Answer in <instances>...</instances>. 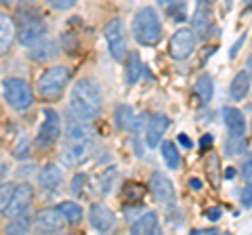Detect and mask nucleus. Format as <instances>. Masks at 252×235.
Here are the masks:
<instances>
[{
	"mask_svg": "<svg viewBox=\"0 0 252 235\" xmlns=\"http://www.w3.org/2000/svg\"><path fill=\"white\" fill-rule=\"evenodd\" d=\"M168 128V118L164 114H156L149 118L147 124V132H145V141L149 147H158L160 145V139L164 137V132Z\"/></svg>",
	"mask_w": 252,
	"mask_h": 235,
	"instance_id": "dca6fc26",
	"label": "nucleus"
},
{
	"mask_svg": "<svg viewBox=\"0 0 252 235\" xmlns=\"http://www.w3.org/2000/svg\"><path fill=\"white\" fill-rule=\"evenodd\" d=\"M206 168H208V175H210V181L212 185H219V158L215 153H210V158L206 160Z\"/></svg>",
	"mask_w": 252,
	"mask_h": 235,
	"instance_id": "7c9ffc66",
	"label": "nucleus"
},
{
	"mask_svg": "<svg viewBox=\"0 0 252 235\" xmlns=\"http://www.w3.org/2000/svg\"><path fill=\"white\" fill-rule=\"evenodd\" d=\"M116 168H112V170H107L103 176H101V193H109L112 191V187H114V181H116Z\"/></svg>",
	"mask_w": 252,
	"mask_h": 235,
	"instance_id": "2f4dec72",
	"label": "nucleus"
},
{
	"mask_svg": "<svg viewBox=\"0 0 252 235\" xmlns=\"http://www.w3.org/2000/svg\"><path fill=\"white\" fill-rule=\"evenodd\" d=\"M175 2H179V0H158V4H160V6H166V9H168V6H172Z\"/></svg>",
	"mask_w": 252,
	"mask_h": 235,
	"instance_id": "ea45409f",
	"label": "nucleus"
},
{
	"mask_svg": "<svg viewBox=\"0 0 252 235\" xmlns=\"http://www.w3.org/2000/svg\"><path fill=\"white\" fill-rule=\"evenodd\" d=\"M89 223L94 231L107 233L116 227V216L105 204H93L91 210H89Z\"/></svg>",
	"mask_w": 252,
	"mask_h": 235,
	"instance_id": "f8f14e48",
	"label": "nucleus"
},
{
	"mask_svg": "<svg viewBox=\"0 0 252 235\" xmlns=\"http://www.w3.org/2000/svg\"><path fill=\"white\" fill-rule=\"evenodd\" d=\"M223 122L229 130V137H246V120H244V114L238 107H225Z\"/></svg>",
	"mask_w": 252,
	"mask_h": 235,
	"instance_id": "2eb2a0df",
	"label": "nucleus"
},
{
	"mask_svg": "<svg viewBox=\"0 0 252 235\" xmlns=\"http://www.w3.org/2000/svg\"><path fill=\"white\" fill-rule=\"evenodd\" d=\"M15 36H17V28H15L13 19L9 15L0 13V57L11 51V46L15 42Z\"/></svg>",
	"mask_w": 252,
	"mask_h": 235,
	"instance_id": "f3484780",
	"label": "nucleus"
},
{
	"mask_svg": "<svg viewBox=\"0 0 252 235\" xmlns=\"http://www.w3.org/2000/svg\"><path fill=\"white\" fill-rule=\"evenodd\" d=\"M160 151H162V158L166 162V166L170 170H179L181 168V155H179V149L172 141H164L160 145Z\"/></svg>",
	"mask_w": 252,
	"mask_h": 235,
	"instance_id": "b1692460",
	"label": "nucleus"
},
{
	"mask_svg": "<svg viewBox=\"0 0 252 235\" xmlns=\"http://www.w3.org/2000/svg\"><path fill=\"white\" fill-rule=\"evenodd\" d=\"M225 147L229 149L231 155L246 151V137H229V141L225 143Z\"/></svg>",
	"mask_w": 252,
	"mask_h": 235,
	"instance_id": "c756f323",
	"label": "nucleus"
},
{
	"mask_svg": "<svg viewBox=\"0 0 252 235\" xmlns=\"http://www.w3.org/2000/svg\"><path fill=\"white\" fill-rule=\"evenodd\" d=\"M240 172H242V176L246 178V181H252V158H248V160H244V164H242V168H240Z\"/></svg>",
	"mask_w": 252,
	"mask_h": 235,
	"instance_id": "f704fd0d",
	"label": "nucleus"
},
{
	"mask_svg": "<svg viewBox=\"0 0 252 235\" xmlns=\"http://www.w3.org/2000/svg\"><path fill=\"white\" fill-rule=\"evenodd\" d=\"M141 74H143V63H141V57L137 53H130L128 61H126V84L139 82Z\"/></svg>",
	"mask_w": 252,
	"mask_h": 235,
	"instance_id": "393cba45",
	"label": "nucleus"
},
{
	"mask_svg": "<svg viewBox=\"0 0 252 235\" xmlns=\"http://www.w3.org/2000/svg\"><path fill=\"white\" fill-rule=\"evenodd\" d=\"M72 193L78 195V198H86V193H89V176L76 175L72 178Z\"/></svg>",
	"mask_w": 252,
	"mask_h": 235,
	"instance_id": "cd10ccee",
	"label": "nucleus"
},
{
	"mask_svg": "<svg viewBox=\"0 0 252 235\" xmlns=\"http://www.w3.org/2000/svg\"><path fill=\"white\" fill-rule=\"evenodd\" d=\"M200 2H204V4H210V6H212V2H215V0H200Z\"/></svg>",
	"mask_w": 252,
	"mask_h": 235,
	"instance_id": "49530a36",
	"label": "nucleus"
},
{
	"mask_svg": "<svg viewBox=\"0 0 252 235\" xmlns=\"http://www.w3.org/2000/svg\"><path fill=\"white\" fill-rule=\"evenodd\" d=\"M57 208L61 210V214L65 216L67 225H80L82 223L84 210H82L80 204H76V202H61Z\"/></svg>",
	"mask_w": 252,
	"mask_h": 235,
	"instance_id": "5701e85b",
	"label": "nucleus"
},
{
	"mask_svg": "<svg viewBox=\"0 0 252 235\" xmlns=\"http://www.w3.org/2000/svg\"><path fill=\"white\" fill-rule=\"evenodd\" d=\"M246 72L250 74V78H252V55L248 57V61H246Z\"/></svg>",
	"mask_w": 252,
	"mask_h": 235,
	"instance_id": "79ce46f5",
	"label": "nucleus"
},
{
	"mask_svg": "<svg viewBox=\"0 0 252 235\" xmlns=\"http://www.w3.org/2000/svg\"><path fill=\"white\" fill-rule=\"evenodd\" d=\"M195 44H198V38H195L193 29H187V28H181L177 29L170 38V55L172 59L177 61H183L187 59L189 55L195 51Z\"/></svg>",
	"mask_w": 252,
	"mask_h": 235,
	"instance_id": "6e6552de",
	"label": "nucleus"
},
{
	"mask_svg": "<svg viewBox=\"0 0 252 235\" xmlns=\"http://www.w3.org/2000/svg\"><path fill=\"white\" fill-rule=\"evenodd\" d=\"M244 40H246V34H244V36H240V40L233 44V49H231V57H235V55H238V51H240V46L244 44Z\"/></svg>",
	"mask_w": 252,
	"mask_h": 235,
	"instance_id": "e433bc0d",
	"label": "nucleus"
},
{
	"mask_svg": "<svg viewBox=\"0 0 252 235\" xmlns=\"http://www.w3.org/2000/svg\"><path fill=\"white\" fill-rule=\"evenodd\" d=\"M0 4H4V6H11V4H15V0H0Z\"/></svg>",
	"mask_w": 252,
	"mask_h": 235,
	"instance_id": "c03bdc74",
	"label": "nucleus"
},
{
	"mask_svg": "<svg viewBox=\"0 0 252 235\" xmlns=\"http://www.w3.org/2000/svg\"><path fill=\"white\" fill-rule=\"evenodd\" d=\"M55 53H57V44L49 40V38H40L38 42L28 46V55H30V59H34V61H46V59L55 57Z\"/></svg>",
	"mask_w": 252,
	"mask_h": 235,
	"instance_id": "aec40b11",
	"label": "nucleus"
},
{
	"mask_svg": "<svg viewBox=\"0 0 252 235\" xmlns=\"http://www.w3.org/2000/svg\"><path fill=\"white\" fill-rule=\"evenodd\" d=\"M2 95L15 112H26L34 105V90L21 78H6L2 82Z\"/></svg>",
	"mask_w": 252,
	"mask_h": 235,
	"instance_id": "7ed1b4c3",
	"label": "nucleus"
},
{
	"mask_svg": "<svg viewBox=\"0 0 252 235\" xmlns=\"http://www.w3.org/2000/svg\"><path fill=\"white\" fill-rule=\"evenodd\" d=\"M32 202H34V189H32V185H30V183H19V185H15L11 204H9V208L4 210L6 218H15V216L28 214Z\"/></svg>",
	"mask_w": 252,
	"mask_h": 235,
	"instance_id": "1a4fd4ad",
	"label": "nucleus"
},
{
	"mask_svg": "<svg viewBox=\"0 0 252 235\" xmlns=\"http://www.w3.org/2000/svg\"><path fill=\"white\" fill-rule=\"evenodd\" d=\"M91 147H93V141H82V143H65L61 151V158L65 164L74 166V164H80L82 160L89 158L91 153Z\"/></svg>",
	"mask_w": 252,
	"mask_h": 235,
	"instance_id": "4468645a",
	"label": "nucleus"
},
{
	"mask_svg": "<svg viewBox=\"0 0 252 235\" xmlns=\"http://www.w3.org/2000/svg\"><path fill=\"white\" fill-rule=\"evenodd\" d=\"M242 206L252 208V181L244 187V191H242Z\"/></svg>",
	"mask_w": 252,
	"mask_h": 235,
	"instance_id": "72a5a7b5",
	"label": "nucleus"
},
{
	"mask_svg": "<svg viewBox=\"0 0 252 235\" xmlns=\"http://www.w3.org/2000/svg\"><path fill=\"white\" fill-rule=\"evenodd\" d=\"M250 92V74L248 72H238L233 76L231 86H229V95L233 101H244Z\"/></svg>",
	"mask_w": 252,
	"mask_h": 235,
	"instance_id": "412c9836",
	"label": "nucleus"
},
{
	"mask_svg": "<svg viewBox=\"0 0 252 235\" xmlns=\"http://www.w3.org/2000/svg\"><path fill=\"white\" fill-rule=\"evenodd\" d=\"M200 145H202V147H208V145H212V137H204V139L200 141Z\"/></svg>",
	"mask_w": 252,
	"mask_h": 235,
	"instance_id": "a19ab883",
	"label": "nucleus"
},
{
	"mask_svg": "<svg viewBox=\"0 0 252 235\" xmlns=\"http://www.w3.org/2000/svg\"><path fill=\"white\" fill-rule=\"evenodd\" d=\"M32 227H34V221L28 216V214H21V216H15L11 218V223L6 225V233H13V235H21V233H28Z\"/></svg>",
	"mask_w": 252,
	"mask_h": 235,
	"instance_id": "bb28decb",
	"label": "nucleus"
},
{
	"mask_svg": "<svg viewBox=\"0 0 252 235\" xmlns=\"http://www.w3.org/2000/svg\"><path fill=\"white\" fill-rule=\"evenodd\" d=\"M179 141H181V143H183L185 147H191V143H189V139H187L185 135H181V137H179Z\"/></svg>",
	"mask_w": 252,
	"mask_h": 235,
	"instance_id": "37998d69",
	"label": "nucleus"
},
{
	"mask_svg": "<svg viewBox=\"0 0 252 235\" xmlns=\"http://www.w3.org/2000/svg\"><path fill=\"white\" fill-rule=\"evenodd\" d=\"M231 6H233V0H225V9H227V11H229V9H231Z\"/></svg>",
	"mask_w": 252,
	"mask_h": 235,
	"instance_id": "a18cd8bd",
	"label": "nucleus"
},
{
	"mask_svg": "<svg viewBox=\"0 0 252 235\" xmlns=\"http://www.w3.org/2000/svg\"><path fill=\"white\" fill-rule=\"evenodd\" d=\"M208 233H210V235H219L220 231H219V229H195V231H193V235H208Z\"/></svg>",
	"mask_w": 252,
	"mask_h": 235,
	"instance_id": "4c0bfd02",
	"label": "nucleus"
},
{
	"mask_svg": "<svg viewBox=\"0 0 252 235\" xmlns=\"http://www.w3.org/2000/svg\"><path fill=\"white\" fill-rule=\"evenodd\" d=\"M191 26H193V32H198L200 36H208V34H210V26H212V11H210V4L198 2V6H195V11H193Z\"/></svg>",
	"mask_w": 252,
	"mask_h": 235,
	"instance_id": "6ab92c4d",
	"label": "nucleus"
},
{
	"mask_svg": "<svg viewBox=\"0 0 252 235\" xmlns=\"http://www.w3.org/2000/svg\"><path fill=\"white\" fill-rule=\"evenodd\" d=\"M69 107H72L74 116L82 118V120H94L103 109V97H101L97 82L91 78L78 80L69 95Z\"/></svg>",
	"mask_w": 252,
	"mask_h": 235,
	"instance_id": "f257e3e1",
	"label": "nucleus"
},
{
	"mask_svg": "<svg viewBox=\"0 0 252 235\" xmlns=\"http://www.w3.org/2000/svg\"><path fill=\"white\" fill-rule=\"evenodd\" d=\"M46 32V26L42 17L34 11H21L19 13V19H17V38L23 46H30L38 42L40 38H44Z\"/></svg>",
	"mask_w": 252,
	"mask_h": 235,
	"instance_id": "39448f33",
	"label": "nucleus"
},
{
	"mask_svg": "<svg viewBox=\"0 0 252 235\" xmlns=\"http://www.w3.org/2000/svg\"><path fill=\"white\" fill-rule=\"evenodd\" d=\"M103 36L107 40V51L116 61H122L126 57V28L122 19H112L103 29Z\"/></svg>",
	"mask_w": 252,
	"mask_h": 235,
	"instance_id": "423d86ee",
	"label": "nucleus"
},
{
	"mask_svg": "<svg viewBox=\"0 0 252 235\" xmlns=\"http://www.w3.org/2000/svg\"><path fill=\"white\" fill-rule=\"evenodd\" d=\"M38 183L44 191H59L63 185V172L57 164H46L38 175Z\"/></svg>",
	"mask_w": 252,
	"mask_h": 235,
	"instance_id": "ddd939ff",
	"label": "nucleus"
},
{
	"mask_svg": "<svg viewBox=\"0 0 252 235\" xmlns=\"http://www.w3.org/2000/svg\"><path fill=\"white\" fill-rule=\"evenodd\" d=\"M220 214H223V212H220V208H210V210H206V218H208V221H219Z\"/></svg>",
	"mask_w": 252,
	"mask_h": 235,
	"instance_id": "c9c22d12",
	"label": "nucleus"
},
{
	"mask_svg": "<svg viewBox=\"0 0 252 235\" xmlns=\"http://www.w3.org/2000/svg\"><path fill=\"white\" fill-rule=\"evenodd\" d=\"M193 92H195V97L200 99L202 105H208L212 101V95H215V82H212V76L202 74L198 78V82H195V86H193Z\"/></svg>",
	"mask_w": 252,
	"mask_h": 235,
	"instance_id": "4be33fe9",
	"label": "nucleus"
},
{
	"mask_svg": "<svg viewBox=\"0 0 252 235\" xmlns=\"http://www.w3.org/2000/svg\"><path fill=\"white\" fill-rule=\"evenodd\" d=\"M158 231H160V223H158V214L154 210H147L130 225V233L135 235H156Z\"/></svg>",
	"mask_w": 252,
	"mask_h": 235,
	"instance_id": "a211bd4d",
	"label": "nucleus"
},
{
	"mask_svg": "<svg viewBox=\"0 0 252 235\" xmlns=\"http://www.w3.org/2000/svg\"><path fill=\"white\" fill-rule=\"evenodd\" d=\"M149 187H152L154 198L160 204H164V206H170V204L175 202V198H177L172 181L166 175H162V172H158V170L152 175V178H149Z\"/></svg>",
	"mask_w": 252,
	"mask_h": 235,
	"instance_id": "9b49d317",
	"label": "nucleus"
},
{
	"mask_svg": "<svg viewBox=\"0 0 252 235\" xmlns=\"http://www.w3.org/2000/svg\"><path fill=\"white\" fill-rule=\"evenodd\" d=\"M135 114H132V107L130 105H118L116 109V124L120 130H130L135 126Z\"/></svg>",
	"mask_w": 252,
	"mask_h": 235,
	"instance_id": "a878e982",
	"label": "nucleus"
},
{
	"mask_svg": "<svg viewBox=\"0 0 252 235\" xmlns=\"http://www.w3.org/2000/svg\"><path fill=\"white\" fill-rule=\"evenodd\" d=\"M67 221L59 208H44L34 216V229L40 233H61Z\"/></svg>",
	"mask_w": 252,
	"mask_h": 235,
	"instance_id": "9d476101",
	"label": "nucleus"
},
{
	"mask_svg": "<svg viewBox=\"0 0 252 235\" xmlns=\"http://www.w3.org/2000/svg\"><path fill=\"white\" fill-rule=\"evenodd\" d=\"M132 36L135 40L143 46H156L162 38V23L158 17L156 9L152 6H143L139 9L135 19H132Z\"/></svg>",
	"mask_w": 252,
	"mask_h": 235,
	"instance_id": "f03ea898",
	"label": "nucleus"
},
{
	"mask_svg": "<svg viewBox=\"0 0 252 235\" xmlns=\"http://www.w3.org/2000/svg\"><path fill=\"white\" fill-rule=\"evenodd\" d=\"M78 2V0H49V4L55 11H69L72 6Z\"/></svg>",
	"mask_w": 252,
	"mask_h": 235,
	"instance_id": "473e14b6",
	"label": "nucleus"
},
{
	"mask_svg": "<svg viewBox=\"0 0 252 235\" xmlns=\"http://www.w3.org/2000/svg\"><path fill=\"white\" fill-rule=\"evenodd\" d=\"M189 187L191 189H202V181L200 178H189Z\"/></svg>",
	"mask_w": 252,
	"mask_h": 235,
	"instance_id": "58836bf2",
	"label": "nucleus"
},
{
	"mask_svg": "<svg viewBox=\"0 0 252 235\" xmlns=\"http://www.w3.org/2000/svg\"><path fill=\"white\" fill-rule=\"evenodd\" d=\"M69 82V69L65 65H55L38 78V92L42 99H57Z\"/></svg>",
	"mask_w": 252,
	"mask_h": 235,
	"instance_id": "20e7f679",
	"label": "nucleus"
},
{
	"mask_svg": "<svg viewBox=\"0 0 252 235\" xmlns=\"http://www.w3.org/2000/svg\"><path fill=\"white\" fill-rule=\"evenodd\" d=\"M61 135V118L55 109H44V118H42V124L38 128V137H36V143L40 147H51L57 143V139Z\"/></svg>",
	"mask_w": 252,
	"mask_h": 235,
	"instance_id": "0eeeda50",
	"label": "nucleus"
},
{
	"mask_svg": "<svg viewBox=\"0 0 252 235\" xmlns=\"http://www.w3.org/2000/svg\"><path fill=\"white\" fill-rule=\"evenodd\" d=\"M13 191H15V185L13 183H0V212L4 214V210L9 208L11 198H13Z\"/></svg>",
	"mask_w": 252,
	"mask_h": 235,
	"instance_id": "c85d7f7f",
	"label": "nucleus"
}]
</instances>
